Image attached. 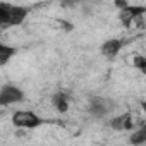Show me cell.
<instances>
[{"label":"cell","instance_id":"obj_1","mask_svg":"<svg viewBox=\"0 0 146 146\" xmlns=\"http://www.w3.org/2000/svg\"><path fill=\"white\" fill-rule=\"evenodd\" d=\"M28 17V9L21 5H12V4H0V26L7 28V26H19L24 23Z\"/></svg>","mask_w":146,"mask_h":146},{"label":"cell","instance_id":"obj_2","mask_svg":"<svg viewBox=\"0 0 146 146\" xmlns=\"http://www.w3.org/2000/svg\"><path fill=\"white\" fill-rule=\"evenodd\" d=\"M12 124L17 129H36L43 124V120L31 110H17L12 113Z\"/></svg>","mask_w":146,"mask_h":146},{"label":"cell","instance_id":"obj_3","mask_svg":"<svg viewBox=\"0 0 146 146\" xmlns=\"http://www.w3.org/2000/svg\"><path fill=\"white\" fill-rule=\"evenodd\" d=\"M23 100H24V91L14 84H4L2 90H0V103L4 107L21 103Z\"/></svg>","mask_w":146,"mask_h":146},{"label":"cell","instance_id":"obj_4","mask_svg":"<svg viewBox=\"0 0 146 146\" xmlns=\"http://www.w3.org/2000/svg\"><path fill=\"white\" fill-rule=\"evenodd\" d=\"M144 12H146V7H143V5H127L125 9L120 11L119 16H120V21L124 26H132L141 21Z\"/></svg>","mask_w":146,"mask_h":146},{"label":"cell","instance_id":"obj_5","mask_svg":"<svg viewBox=\"0 0 146 146\" xmlns=\"http://www.w3.org/2000/svg\"><path fill=\"white\" fill-rule=\"evenodd\" d=\"M110 108H112V103H108V100L100 98V96H95V98H91V102H90L88 112H90L93 117L102 119V117H105V115L110 113Z\"/></svg>","mask_w":146,"mask_h":146},{"label":"cell","instance_id":"obj_6","mask_svg":"<svg viewBox=\"0 0 146 146\" xmlns=\"http://www.w3.org/2000/svg\"><path fill=\"white\" fill-rule=\"evenodd\" d=\"M124 45H125V40H122V38H112V40L103 41L100 52H102V55L105 58H115L119 55V52L122 50Z\"/></svg>","mask_w":146,"mask_h":146},{"label":"cell","instance_id":"obj_7","mask_svg":"<svg viewBox=\"0 0 146 146\" xmlns=\"http://www.w3.org/2000/svg\"><path fill=\"white\" fill-rule=\"evenodd\" d=\"M110 127L115 129V131H127V129L134 127V122H132L129 113H122V115H117V117L110 119Z\"/></svg>","mask_w":146,"mask_h":146},{"label":"cell","instance_id":"obj_8","mask_svg":"<svg viewBox=\"0 0 146 146\" xmlns=\"http://www.w3.org/2000/svg\"><path fill=\"white\" fill-rule=\"evenodd\" d=\"M16 53H17V50L14 46H9L5 43H0V65H5Z\"/></svg>","mask_w":146,"mask_h":146},{"label":"cell","instance_id":"obj_9","mask_svg":"<svg viewBox=\"0 0 146 146\" xmlns=\"http://www.w3.org/2000/svg\"><path fill=\"white\" fill-rule=\"evenodd\" d=\"M129 141H131V144H144L146 143V122L139 127V129H136L132 134H131V137H129Z\"/></svg>","mask_w":146,"mask_h":146},{"label":"cell","instance_id":"obj_10","mask_svg":"<svg viewBox=\"0 0 146 146\" xmlns=\"http://www.w3.org/2000/svg\"><path fill=\"white\" fill-rule=\"evenodd\" d=\"M53 105H55V108L58 110V112H67V108H69V98L64 95V93H57L55 96H53Z\"/></svg>","mask_w":146,"mask_h":146},{"label":"cell","instance_id":"obj_11","mask_svg":"<svg viewBox=\"0 0 146 146\" xmlns=\"http://www.w3.org/2000/svg\"><path fill=\"white\" fill-rule=\"evenodd\" d=\"M134 65L143 72V74H146V57H143V55H136V57H134Z\"/></svg>","mask_w":146,"mask_h":146}]
</instances>
